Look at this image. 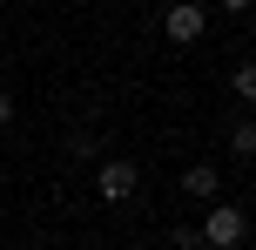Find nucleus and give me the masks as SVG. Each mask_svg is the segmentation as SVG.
Returning a JSON list of instances; mask_svg holds the SVG:
<instances>
[{
    "label": "nucleus",
    "mask_w": 256,
    "mask_h": 250,
    "mask_svg": "<svg viewBox=\"0 0 256 250\" xmlns=\"http://www.w3.org/2000/svg\"><path fill=\"white\" fill-rule=\"evenodd\" d=\"M243 230H250V223H243L236 203H216V210L202 216V243H209V250H236V243H243Z\"/></svg>",
    "instance_id": "nucleus-1"
},
{
    "label": "nucleus",
    "mask_w": 256,
    "mask_h": 250,
    "mask_svg": "<svg viewBox=\"0 0 256 250\" xmlns=\"http://www.w3.org/2000/svg\"><path fill=\"white\" fill-rule=\"evenodd\" d=\"M94 189H102V203H128L142 189V169L135 162H102V169H94Z\"/></svg>",
    "instance_id": "nucleus-2"
},
{
    "label": "nucleus",
    "mask_w": 256,
    "mask_h": 250,
    "mask_svg": "<svg viewBox=\"0 0 256 250\" xmlns=\"http://www.w3.org/2000/svg\"><path fill=\"white\" fill-rule=\"evenodd\" d=\"M202 21H209V14L196 7V0H176V7L162 14V34H168V41H196V34H202Z\"/></svg>",
    "instance_id": "nucleus-3"
},
{
    "label": "nucleus",
    "mask_w": 256,
    "mask_h": 250,
    "mask_svg": "<svg viewBox=\"0 0 256 250\" xmlns=\"http://www.w3.org/2000/svg\"><path fill=\"white\" fill-rule=\"evenodd\" d=\"M216 183H222V176H216V162H196V169L182 176V189H189V196H216Z\"/></svg>",
    "instance_id": "nucleus-4"
},
{
    "label": "nucleus",
    "mask_w": 256,
    "mask_h": 250,
    "mask_svg": "<svg viewBox=\"0 0 256 250\" xmlns=\"http://www.w3.org/2000/svg\"><path fill=\"white\" fill-rule=\"evenodd\" d=\"M230 149H236V156H256V129H250V122H236V135H230Z\"/></svg>",
    "instance_id": "nucleus-5"
},
{
    "label": "nucleus",
    "mask_w": 256,
    "mask_h": 250,
    "mask_svg": "<svg viewBox=\"0 0 256 250\" xmlns=\"http://www.w3.org/2000/svg\"><path fill=\"white\" fill-rule=\"evenodd\" d=\"M236 102H256V68H236Z\"/></svg>",
    "instance_id": "nucleus-6"
},
{
    "label": "nucleus",
    "mask_w": 256,
    "mask_h": 250,
    "mask_svg": "<svg viewBox=\"0 0 256 250\" xmlns=\"http://www.w3.org/2000/svg\"><path fill=\"white\" fill-rule=\"evenodd\" d=\"M7 122H14V102H7V95H0V129H7Z\"/></svg>",
    "instance_id": "nucleus-7"
},
{
    "label": "nucleus",
    "mask_w": 256,
    "mask_h": 250,
    "mask_svg": "<svg viewBox=\"0 0 256 250\" xmlns=\"http://www.w3.org/2000/svg\"><path fill=\"white\" fill-rule=\"evenodd\" d=\"M216 7H222V14H243V7H250V0H216Z\"/></svg>",
    "instance_id": "nucleus-8"
}]
</instances>
